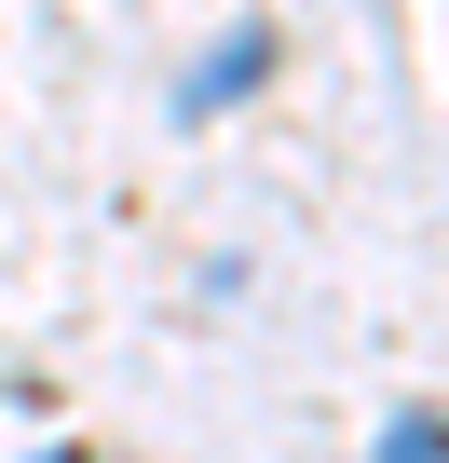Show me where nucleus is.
I'll return each mask as SVG.
<instances>
[{
    "label": "nucleus",
    "mask_w": 449,
    "mask_h": 463,
    "mask_svg": "<svg viewBox=\"0 0 449 463\" xmlns=\"http://www.w3.org/2000/svg\"><path fill=\"white\" fill-rule=\"evenodd\" d=\"M381 463H449V409H408V422H381Z\"/></svg>",
    "instance_id": "1"
}]
</instances>
